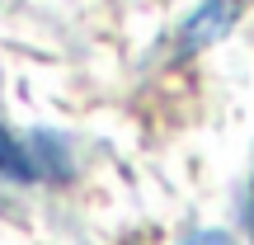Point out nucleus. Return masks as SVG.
Listing matches in <instances>:
<instances>
[{"label":"nucleus","instance_id":"nucleus-3","mask_svg":"<svg viewBox=\"0 0 254 245\" xmlns=\"http://www.w3.org/2000/svg\"><path fill=\"white\" fill-rule=\"evenodd\" d=\"M179 245H236V241L221 236V231H193V236H184Z\"/></svg>","mask_w":254,"mask_h":245},{"label":"nucleus","instance_id":"nucleus-1","mask_svg":"<svg viewBox=\"0 0 254 245\" xmlns=\"http://www.w3.org/2000/svg\"><path fill=\"white\" fill-rule=\"evenodd\" d=\"M71 165H66V151L52 142V137H14L5 123H0V179L14 184H43V179H66Z\"/></svg>","mask_w":254,"mask_h":245},{"label":"nucleus","instance_id":"nucleus-2","mask_svg":"<svg viewBox=\"0 0 254 245\" xmlns=\"http://www.w3.org/2000/svg\"><path fill=\"white\" fill-rule=\"evenodd\" d=\"M250 0H202L189 14V24L179 28V57H198L202 47L221 43V38L236 28V19L245 14Z\"/></svg>","mask_w":254,"mask_h":245},{"label":"nucleus","instance_id":"nucleus-4","mask_svg":"<svg viewBox=\"0 0 254 245\" xmlns=\"http://www.w3.org/2000/svg\"><path fill=\"white\" fill-rule=\"evenodd\" d=\"M245 212H250V231H254V189H250V208Z\"/></svg>","mask_w":254,"mask_h":245}]
</instances>
